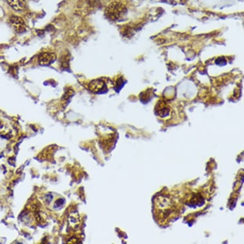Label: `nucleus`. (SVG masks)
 <instances>
[{
  "mask_svg": "<svg viewBox=\"0 0 244 244\" xmlns=\"http://www.w3.org/2000/svg\"><path fill=\"white\" fill-rule=\"evenodd\" d=\"M56 56L53 53H44L40 54L39 58V63L40 65L47 66L51 65L56 60Z\"/></svg>",
  "mask_w": 244,
  "mask_h": 244,
  "instance_id": "20e7f679",
  "label": "nucleus"
},
{
  "mask_svg": "<svg viewBox=\"0 0 244 244\" xmlns=\"http://www.w3.org/2000/svg\"><path fill=\"white\" fill-rule=\"evenodd\" d=\"M105 88V84L102 80H93L88 84L89 90L93 93H99L104 90Z\"/></svg>",
  "mask_w": 244,
  "mask_h": 244,
  "instance_id": "39448f33",
  "label": "nucleus"
},
{
  "mask_svg": "<svg viewBox=\"0 0 244 244\" xmlns=\"http://www.w3.org/2000/svg\"><path fill=\"white\" fill-rule=\"evenodd\" d=\"M155 215L163 224L168 223L177 216L179 212V204L172 195H159L154 201Z\"/></svg>",
  "mask_w": 244,
  "mask_h": 244,
  "instance_id": "f257e3e1",
  "label": "nucleus"
},
{
  "mask_svg": "<svg viewBox=\"0 0 244 244\" xmlns=\"http://www.w3.org/2000/svg\"><path fill=\"white\" fill-rule=\"evenodd\" d=\"M106 13L108 18L111 20H117L123 15L124 9L123 6L119 3H112L106 10Z\"/></svg>",
  "mask_w": 244,
  "mask_h": 244,
  "instance_id": "f03ea898",
  "label": "nucleus"
},
{
  "mask_svg": "<svg viewBox=\"0 0 244 244\" xmlns=\"http://www.w3.org/2000/svg\"><path fill=\"white\" fill-rule=\"evenodd\" d=\"M10 24L17 33H22L26 29V24L23 19L18 16H12L9 19Z\"/></svg>",
  "mask_w": 244,
  "mask_h": 244,
  "instance_id": "7ed1b4c3",
  "label": "nucleus"
},
{
  "mask_svg": "<svg viewBox=\"0 0 244 244\" xmlns=\"http://www.w3.org/2000/svg\"><path fill=\"white\" fill-rule=\"evenodd\" d=\"M8 4L16 11H22L26 7L25 0H7Z\"/></svg>",
  "mask_w": 244,
  "mask_h": 244,
  "instance_id": "423d86ee",
  "label": "nucleus"
}]
</instances>
